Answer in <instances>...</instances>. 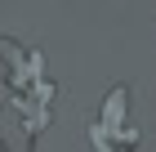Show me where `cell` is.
<instances>
[{"label":"cell","mask_w":156,"mask_h":152,"mask_svg":"<svg viewBox=\"0 0 156 152\" xmlns=\"http://www.w3.org/2000/svg\"><path fill=\"white\" fill-rule=\"evenodd\" d=\"M94 152H134L138 148V134L125 125V90H112L107 94V107L103 117L94 121Z\"/></svg>","instance_id":"1"}]
</instances>
